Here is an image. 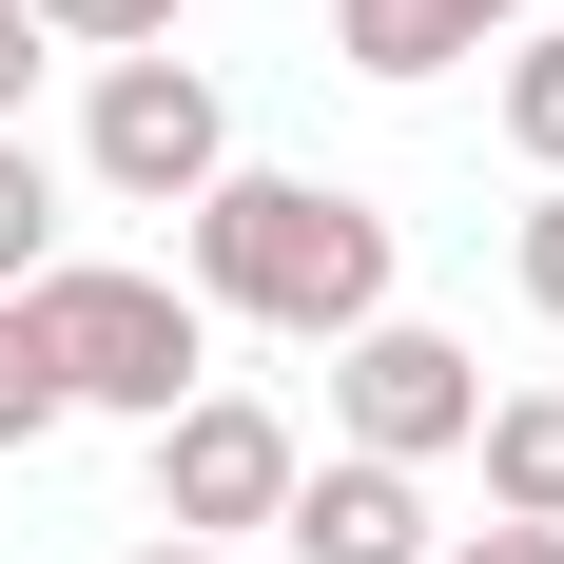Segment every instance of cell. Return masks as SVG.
<instances>
[{"instance_id": "cell-15", "label": "cell", "mask_w": 564, "mask_h": 564, "mask_svg": "<svg viewBox=\"0 0 564 564\" xmlns=\"http://www.w3.org/2000/svg\"><path fill=\"white\" fill-rule=\"evenodd\" d=\"M429 564H564V525H467V545H429Z\"/></svg>"}, {"instance_id": "cell-8", "label": "cell", "mask_w": 564, "mask_h": 564, "mask_svg": "<svg viewBox=\"0 0 564 564\" xmlns=\"http://www.w3.org/2000/svg\"><path fill=\"white\" fill-rule=\"evenodd\" d=\"M332 58L350 78H448V58H487V40H467V0H332Z\"/></svg>"}, {"instance_id": "cell-11", "label": "cell", "mask_w": 564, "mask_h": 564, "mask_svg": "<svg viewBox=\"0 0 564 564\" xmlns=\"http://www.w3.org/2000/svg\"><path fill=\"white\" fill-rule=\"evenodd\" d=\"M40 40H78V58H156L175 40V0H20Z\"/></svg>"}, {"instance_id": "cell-7", "label": "cell", "mask_w": 564, "mask_h": 564, "mask_svg": "<svg viewBox=\"0 0 564 564\" xmlns=\"http://www.w3.org/2000/svg\"><path fill=\"white\" fill-rule=\"evenodd\" d=\"M467 448H487V525H564V390H507Z\"/></svg>"}, {"instance_id": "cell-5", "label": "cell", "mask_w": 564, "mask_h": 564, "mask_svg": "<svg viewBox=\"0 0 564 564\" xmlns=\"http://www.w3.org/2000/svg\"><path fill=\"white\" fill-rule=\"evenodd\" d=\"M292 467H312V448H292L253 390L156 409V525H175V545H234V525H273V507H292Z\"/></svg>"}, {"instance_id": "cell-12", "label": "cell", "mask_w": 564, "mask_h": 564, "mask_svg": "<svg viewBox=\"0 0 564 564\" xmlns=\"http://www.w3.org/2000/svg\"><path fill=\"white\" fill-rule=\"evenodd\" d=\"M507 137L564 175V40H507Z\"/></svg>"}, {"instance_id": "cell-13", "label": "cell", "mask_w": 564, "mask_h": 564, "mask_svg": "<svg viewBox=\"0 0 564 564\" xmlns=\"http://www.w3.org/2000/svg\"><path fill=\"white\" fill-rule=\"evenodd\" d=\"M525 312H545V332H564V175H545V195H525Z\"/></svg>"}, {"instance_id": "cell-6", "label": "cell", "mask_w": 564, "mask_h": 564, "mask_svg": "<svg viewBox=\"0 0 564 564\" xmlns=\"http://www.w3.org/2000/svg\"><path fill=\"white\" fill-rule=\"evenodd\" d=\"M273 545H292V564H429V467H370V448L292 467Z\"/></svg>"}, {"instance_id": "cell-10", "label": "cell", "mask_w": 564, "mask_h": 564, "mask_svg": "<svg viewBox=\"0 0 564 564\" xmlns=\"http://www.w3.org/2000/svg\"><path fill=\"white\" fill-rule=\"evenodd\" d=\"M40 429H58V350H40V312L0 292V448H40Z\"/></svg>"}, {"instance_id": "cell-1", "label": "cell", "mask_w": 564, "mask_h": 564, "mask_svg": "<svg viewBox=\"0 0 564 564\" xmlns=\"http://www.w3.org/2000/svg\"><path fill=\"white\" fill-rule=\"evenodd\" d=\"M195 312H253V332H370L390 312V215L332 195V175H215L195 195Z\"/></svg>"}, {"instance_id": "cell-9", "label": "cell", "mask_w": 564, "mask_h": 564, "mask_svg": "<svg viewBox=\"0 0 564 564\" xmlns=\"http://www.w3.org/2000/svg\"><path fill=\"white\" fill-rule=\"evenodd\" d=\"M40 273H58V156L0 137V292H40Z\"/></svg>"}, {"instance_id": "cell-4", "label": "cell", "mask_w": 564, "mask_h": 564, "mask_svg": "<svg viewBox=\"0 0 564 564\" xmlns=\"http://www.w3.org/2000/svg\"><path fill=\"white\" fill-rule=\"evenodd\" d=\"M332 429H350L370 467H429V448H467V429H487V370H467L448 332L370 312V332H332Z\"/></svg>"}, {"instance_id": "cell-14", "label": "cell", "mask_w": 564, "mask_h": 564, "mask_svg": "<svg viewBox=\"0 0 564 564\" xmlns=\"http://www.w3.org/2000/svg\"><path fill=\"white\" fill-rule=\"evenodd\" d=\"M40 58H58V40L20 20V0H0V137H20V98H40Z\"/></svg>"}, {"instance_id": "cell-3", "label": "cell", "mask_w": 564, "mask_h": 564, "mask_svg": "<svg viewBox=\"0 0 564 564\" xmlns=\"http://www.w3.org/2000/svg\"><path fill=\"white\" fill-rule=\"evenodd\" d=\"M78 156H98V195L195 215V195L234 175V98L195 78V58H98V137H78Z\"/></svg>"}, {"instance_id": "cell-17", "label": "cell", "mask_w": 564, "mask_h": 564, "mask_svg": "<svg viewBox=\"0 0 564 564\" xmlns=\"http://www.w3.org/2000/svg\"><path fill=\"white\" fill-rule=\"evenodd\" d=\"M487 20H507V0H467V40H487Z\"/></svg>"}, {"instance_id": "cell-16", "label": "cell", "mask_w": 564, "mask_h": 564, "mask_svg": "<svg viewBox=\"0 0 564 564\" xmlns=\"http://www.w3.org/2000/svg\"><path fill=\"white\" fill-rule=\"evenodd\" d=\"M117 564H234V545H117Z\"/></svg>"}, {"instance_id": "cell-2", "label": "cell", "mask_w": 564, "mask_h": 564, "mask_svg": "<svg viewBox=\"0 0 564 564\" xmlns=\"http://www.w3.org/2000/svg\"><path fill=\"white\" fill-rule=\"evenodd\" d=\"M20 312H40V350H58V409H137V429L195 409V332H215V312H195L175 273H137V253H58Z\"/></svg>"}]
</instances>
